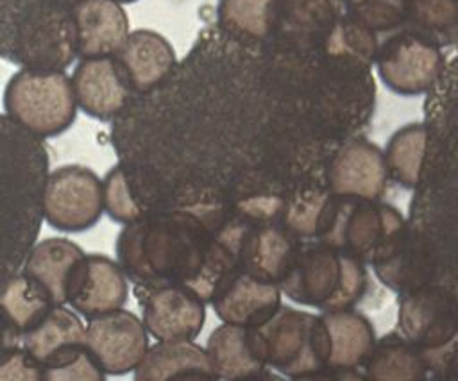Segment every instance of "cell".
<instances>
[{
  "label": "cell",
  "mask_w": 458,
  "mask_h": 381,
  "mask_svg": "<svg viewBox=\"0 0 458 381\" xmlns=\"http://www.w3.org/2000/svg\"><path fill=\"white\" fill-rule=\"evenodd\" d=\"M104 211L120 224H131L141 216L134 197L129 191L122 166L116 163L102 181Z\"/></svg>",
  "instance_id": "cell-34"
},
{
  "label": "cell",
  "mask_w": 458,
  "mask_h": 381,
  "mask_svg": "<svg viewBox=\"0 0 458 381\" xmlns=\"http://www.w3.org/2000/svg\"><path fill=\"white\" fill-rule=\"evenodd\" d=\"M118 61L134 95L147 93L165 82L175 70L177 59L170 41L156 30L138 29L127 34L116 50Z\"/></svg>",
  "instance_id": "cell-18"
},
{
  "label": "cell",
  "mask_w": 458,
  "mask_h": 381,
  "mask_svg": "<svg viewBox=\"0 0 458 381\" xmlns=\"http://www.w3.org/2000/svg\"><path fill=\"white\" fill-rule=\"evenodd\" d=\"M335 195L308 191L284 207V227L297 238H318L327 224Z\"/></svg>",
  "instance_id": "cell-33"
},
{
  "label": "cell",
  "mask_w": 458,
  "mask_h": 381,
  "mask_svg": "<svg viewBox=\"0 0 458 381\" xmlns=\"http://www.w3.org/2000/svg\"><path fill=\"white\" fill-rule=\"evenodd\" d=\"M140 381L165 379H215L206 349L191 340H159L147 349L143 360L134 368Z\"/></svg>",
  "instance_id": "cell-23"
},
{
  "label": "cell",
  "mask_w": 458,
  "mask_h": 381,
  "mask_svg": "<svg viewBox=\"0 0 458 381\" xmlns=\"http://www.w3.org/2000/svg\"><path fill=\"white\" fill-rule=\"evenodd\" d=\"M20 340H21L20 334L13 329V326H11L9 320L5 318L4 311L0 309V354L5 352L7 349L18 345Z\"/></svg>",
  "instance_id": "cell-36"
},
{
  "label": "cell",
  "mask_w": 458,
  "mask_h": 381,
  "mask_svg": "<svg viewBox=\"0 0 458 381\" xmlns=\"http://www.w3.org/2000/svg\"><path fill=\"white\" fill-rule=\"evenodd\" d=\"M438 47L458 39V0H408L403 25Z\"/></svg>",
  "instance_id": "cell-32"
},
{
  "label": "cell",
  "mask_w": 458,
  "mask_h": 381,
  "mask_svg": "<svg viewBox=\"0 0 458 381\" xmlns=\"http://www.w3.org/2000/svg\"><path fill=\"white\" fill-rule=\"evenodd\" d=\"M322 318L331 340L327 370H335L336 377H340V372H347L351 377H363L354 370L365 365L374 349L376 333L372 322L352 308L324 311Z\"/></svg>",
  "instance_id": "cell-21"
},
{
  "label": "cell",
  "mask_w": 458,
  "mask_h": 381,
  "mask_svg": "<svg viewBox=\"0 0 458 381\" xmlns=\"http://www.w3.org/2000/svg\"><path fill=\"white\" fill-rule=\"evenodd\" d=\"M81 0H0V59L30 70H66L77 57Z\"/></svg>",
  "instance_id": "cell-3"
},
{
  "label": "cell",
  "mask_w": 458,
  "mask_h": 381,
  "mask_svg": "<svg viewBox=\"0 0 458 381\" xmlns=\"http://www.w3.org/2000/svg\"><path fill=\"white\" fill-rule=\"evenodd\" d=\"M406 225L399 209L377 199L338 197L318 241L370 263L376 249L395 229Z\"/></svg>",
  "instance_id": "cell-8"
},
{
  "label": "cell",
  "mask_w": 458,
  "mask_h": 381,
  "mask_svg": "<svg viewBox=\"0 0 458 381\" xmlns=\"http://www.w3.org/2000/svg\"><path fill=\"white\" fill-rule=\"evenodd\" d=\"M370 265L377 279L392 290H410L422 283V252L417 250L408 236L406 225L388 234L376 249Z\"/></svg>",
  "instance_id": "cell-26"
},
{
  "label": "cell",
  "mask_w": 458,
  "mask_h": 381,
  "mask_svg": "<svg viewBox=\"0 0 458 381\" xmlns=\"http://www.w3.org/2000/svg\"><path fill=\"white\" fill-rule=\"evenodd\" d=\"M374 63L381 82L403 97H417L429 91L444 72L440 47L403 27L379 41Z\"/></svg>",
  "instance_id": "cell-9"
},
{
  "label": "cell",
  "mask_w": 458,
  "mask_h": 381,
  "mask_svg": "<svg viewBox=\"0 0 458 381\" xmlns=\"http://www.w3.org/2000/svg\"><path fill=\"white\" fill-rule=\"evenodd\" d=\"M127 297V275L122 267L97 252L82 256L66 290V304L88 318L120 309Z\"/></svg>",
  "instance_id": "cell-14"
},
{
  "label": "cell",
  "mask_w": 458,
  "mask_h": 381,
  "mask_svg": "<svg viewBox=\"0 0 458 381\" xmlns=\"http://www.w3.org/2000/svg\"><path fill=\"white\" fill-rule=\"evenodd\" d=\"M86 345L104 374L122 376L143 360L148 349L147 329L134 313L113 309L89 318Z\"/></svg>",
  "instance_id": "cell-13"
},
{
  "label": "cell",
  "mask_w": 458,
  "mask_h": 381,
  "mask_svg": "<svg viewBox=\"0 0 458 381\" xmlns=\"http://www.w3.org/2000/svg\"><path fill=\"white\" fill-rule=\"evenodd\" d=\"M386 179L385 154L369 140L344 145L327 170L329 191L338 197L379 199L386 188Z\"/></svg>",
  "instance_id": "cell-17"
},
{
  "label": "cell",
  "mask_w": 458,
  "mask_h": 381,
  "mask_svg": "<svg viewBox=\"0 0 458 381\" xmlns=\"http://www.w3.org/2000/svg\"><path fill=\"white\" fill-rule=\"evenodd\" d=\"M75 102L91 118L109 122L134 97L114 55L86 57L72 75Z\"/></svg>",
  "instance_id": "cell-16"
},
{
  "label": "cell",
  "mask_w": 458,
  "mask_h": 381,
  "mask_svg": "<svg viewBox=\"0 0 458 381\" xmlns=\"http://www.w3.org/2000/svg\"><path fill=\"white\" fill-rule=\"evenodd\" d=\"M428 147L426 123H408L397 129L385 148V163L388 177L404 188H415L422 172L424 154Z\"/></svg>",
  "instance_id": "cell-29"
},
{
  "label": "cell",
  "mask_w": 458,
  "mask_h": 381,
  "mask_svg": "<svg viewBox=\"0 0 458 381\" xmlns=\"http://www.w3.org/2000/svg\"><path fill=\"white\" fill-rule=\"evenodd\" d=\"M209 302L222 322L258 327L279 309L281 288L236 268L222 279Z\"/></svg>",
  "instance_id": "cell-15"
},
{
  "label": "cell",
  "mask_w": 458,
  "mask_h": 381,
  "mask_svg": "<svg viewBox=\"0 0 458 381\" xmlns=\"http://www.w3.org/2000/svg\"><path fill=\"white\" fill-rule=\"evenodd\" d=\"M277 0H218L220 29L242 41H261L276 29Z\"/></svg>",
  "instance_id": "cell-28"
},
{
  "label": "cell",
  "mask_w": 458,
  "mask_h": 381,
  "mask_svg": "<svg viewBox=\"0 0 458 381\" xmlns=\"http://www.w3.org/2000/svg\"><path fill=\"white\" fill-rule=\"evenodd\" d=\"M256 329L267 367L288 377H318L327 370L331 340L322 315L279 306Z\"/></svg>",
  "instance_id": "cell-5"
},
{
  "label": "cell",
  "mask_w": 458,
  "mask_h": 381,
  "mask_svg": "<svg viewBox=\"0 0 458 381\" xmlns=\"http://www.w3.org/2000/svg\"><path fill=\"white\" fill-rule=\"evenodd\" d=\"M54 306L48 293L23 270L0 288V309L20 338L39 322Z\"/></svg>",
  "instance_id": "cell-27"
},
{
  "label": "cell",
  "mask_w": 458,
  "mask_h": 381,
  "mask_svg": "<svg viewBox=\"0 0 458 381\" xmlns=\"http://www.w3.org/2000/svg\"><path fill=\"white\" fill-rule=\"evenodd\" d=\"M442 370V379H458V347L447 356Z\"/></svg>",
  "instance_id": "cell-37"
},
{
  "label": "cell",
  "mask_w": 458,
  "mask_h": 381,
  "mask_svg": "<svg viewBox=\"0 0 458 381\" xmlns=\"http://www.w3.org/2000/svg\"><path fill=\"white\" fill-rule=\"evenodd\" d=\"M322 39L329 59L365 70L374 63L379 47L377 34L365 29L345 13L331 25Z\"/></svg>",
  "instance_id": "cell-30"
},
{
  "label": "cell",
  "mask_w": 458,
  "mask_h": 381,
  "mask_svg": "<svg viewBox=\"0 0 458 381\" xmlns=\"http://www.w3.org/2000/svg\"><path fill=\"white\" fill-rule=\"evenodd\" d=\"M25 351L43 372V379H104L106 374L86 345L81 318L63 304L54 306L23 336Z\"/></svg>",
  "instance_id": "cell-7"
},
{
  "label": "cell",
  "mask_w": 458,
  "mask_h": 381,
  "mask_svg": "<svg viewBox=\"0 0 458 381\" xmlns=\"http://www.w3.org/2000/svg\"><path fill=\"white\" fill-rule=\"evenodd\" d=\"M299 243V238L286 227L274 224L250 225L242 243L240 268L258 279L279 284Z\"/></svg>",
  "instance_id": "cell-22"
},
{
  "label": "cell",
  "mask_w": 458,
  "mask_h": 381,
  "mask_svg": "<svg viewBox=\"0 0 458 381\" xmlns=\"http://www.w3.org/2000/svg\"><path fill=\"white\" fill-rule=\"evenodd\" d=\"M397 326L422 351L442 349L458 334V301L445 288L426 283L404 290Z\"/></svg>",
  "instance_id": "cell-11"
},
{
  "label": "cell",
  "mask_w": 458,
  "mask_h": 381,
  "mask_svg": "<svg viewBox=\"0 0 458 381\" xmlns=\"http://www.w3.org/2000/svg\"><path fill=\"white\" fill-rule=\"evenodd\" d=\"M249 227L242 220H222L202 204L168 207L125 224L114 250L136 286L182 284L209 302L222 279L240 268Z\"/></svg>",
  "instance_id": "cell-1"
},
{
  "label": "cell",
  "mask_w": 458,
  "mask_h": 381,
  "mask_svg": "<svg viewBox=\"0 0 458 381\" xmlns=\"http://www.w3.org/2000/svg\"><path fill=\"white\" fill-rule=\"evenodd\" d=\"M5 114L39 138L64 132L77 116L72 79L64 70L16 72L4 91Z\"/></svg>",
  "instance_id": "cell-6"
},
{
  "label": "cell",
  "mask_w": 458,
  "mask_h": 381,
  "mask_svg": "<svg viewBox=\"0 0 458 381\" xmlns=\"http://www.w3.org/2000/svg\"><path fill=\"white\" fill-rule=\"evenodd\" d=\"M145 329L157 340H193L206 320V302L182 284L136 286Z\"/></svg>",
  "instance_id": "cell-12"
},
{
  "label": "cell",
  "mask_w": 458,
  "mask_h": 381,
  "mask_svg": "<svg viewBox=\"0 0 458 381\" xmlns=\"http://www.w3.org/2000/svg\"><path fill=\"white\" fill-rule=\"evenodd\" d=\"M363 368V377L372 381H408L426 379L429 363L420 347L401 333H388L376 340Z\"/></svg>",
  "instance_id": "cell-25"
},
{
  "label": "cell",
  "mask_w": 458,
  "mask_h": 381,
  "mask_svg": "<svg viewBox=\"0 0 458 381\" xmlns=\"http://www.w3.org/2000/svg\"><path fill=\"white\" fill-rule=\"evenodd\" d=\"M48 163L43 138L0 113V288L36 245Z\"/></svg>",
  "instance_id": "cell-2"
},
{
  "label": "cell",
  "mask_w": 458,
  "mask_h": 381,
  "mask_svg": "<svg viewBox=\"0 0 458 381\" xmlns=\"http://www.w3.org/2000/svg\"><path fill=\"white\" fill-rule=\"evenodd\" d=\"M0 379H43V372L25 347L14 345L0 354Z\"/></svg>",
  "instance_id": "cell-35"
},
{
  "label": "cell",
  "mask_w": 458,
  "mask_h": 381,
  "mask_svg": "<svg viewBox=\"0 0 458 381\" xmlns=\"http://www.w3.org/2000/svg\"><path fill=\"white\" fill-rule=\"evenodd\" d=\"M114 2H118V4H132L136 0H114Z\"/></svg>",
  "instance_id": "cell-38"
},
{
  "label": "cell",
  "mask_w": 458,
  "mask_h": 381,
  "mask_svg": "<svg viewBox=\"0 0 458 381\" xmlns=\"http://www.w3.org/2000/svg\"><path fill=\"white\" fill-rule=\"evenodd\" d=\"M102 213V181L91 168L63 165L47 175L43 218L50 227L64 233L86 231Z\"/></svg>",
  "instance_id": "cell-10"
},
{
  "label": "cell",
  "mask_w": 458,
  "mask_h": 381,
  "mask_svg": "<svg viewBox=\"0 0 458 381\" xmlns=\"http://www.w3.org/2000/svg\"><path fill=\"white\" fill-rule=\"evenodd\" d=\"M342 14V0H277L276 27L299 38H324Z\"/></svg>",
  "instance_id": "cell-31"
},
{
  "label": "cell",
  "mask_w": 458,
  "mask_h": 381,
  "mask_svg": "<svg viewBox=\"0 0 458 381\" xmlns=\"http://www.w3.org/2000/svg\"><path fill=\"white\" fill-rule=\"evenodd\" d=\"M369 284L365 261L322 241L299 243L292 263L279 281L281 293L322 311L352 308Z\"/></svg>",
  "instance_id": "cell-4"
},
{
  "label": "cell",
  "mask_w": 458,
  "mask_h": 381,
  "mask_svg": "<svg viewBox=\"0 0 458 381\" xmlns=\"http://www.w3.org/2000/svg\"><path fill=\"white\" fill-rule=\"evenodd\" d=\"M206 352L215 376L222 379L261 377L267 370L263 343L256 327L224 322L209 334Z\"/></svg>",
  "instance_id": "cell-20"
},
{
  "label": "cell",
  "mask_w": 458,
  "mask_h": 381,
  "mask_svg": "<svg viewBox=\"0 0 458 381\" xmlns=\"http://www.w3.org/2000/svg\"><path fill=\"white\" fill-rule=\"evenodd\" d=\"M77 57L114 55L129 34V18L114 0H81L73 9Z\"/></svg>",
  "instance_id": "cell-19"
},
{
  "label": "cell",
  "mask_w": 458,
  "mask_h": 381,
  "mask_svg": "<svg viewBox=\"0 0 458 381\" xmlns=\"http://www.w3.org/2000/svg\"><path fill=\"white\" fill-rule=\"evenodd\" d=\"M82 256L84 250L72 240L47 238L30 249L21 270L48 293L54 304H66L68 283Z\"/></svg>",
  "instance_id": "cell-24"
}]
</instances>
